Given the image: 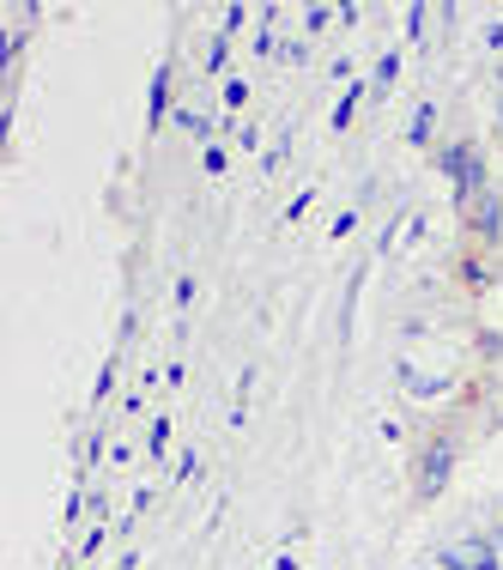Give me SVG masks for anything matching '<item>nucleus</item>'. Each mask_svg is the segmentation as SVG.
Wrapping results in <instances>:
<instances>
[{
	"label": "nucleus",
	"instance_id": "9b49d317",
	"mask_svg": "<svg viewBox=\"0 0 503 570\" xmlns=\"http://www.w3.org/2000/svg\"><path fill=\"white\" fill-rule=\"evenodd\" d=\"M358 98H364V86H352L346 98L334 104V128H352V116H358Z\"/></svg>",
	"mask_w": 503,
	"mask_h": 570
},
{
	"label": "nucleus",
	"instance_id": "4be33fe9",
	"mask_svg": "<svg viewBox=\"0 0 503 570\" xmlns=\"http://www.w3.org/2000/svg\"><path fill=\"white\" fill-rule=\"evenodd\" d=\"M497 134H503V79H497Z\"/></svg>",
	"mask_w": 503,
	"mask_h": 570
},
{
	"label": "nucleus",
	"instance_id": "f3484780",
	"mask_svg": "<svg viewBox=\"0 0 503 570\" xmlns=\"http://www.w3.org/2000/svg\"><path fill=\"white\" fill-rule=\"evenodd\" d=\"M243 19H249L243 7H225V24H219V37H237V31H243Z\"/></svg>",
	"mask_w": 503,
	"mask_h": 570
},
{
	"label": "nucleus",
	"instance_id": "412c9836",
	"mask_svg": "<svg viewBox=\"0 0 503 570\" xmlns=\"http://www.w3.org/2000/svg\"><path fill=\"white\" fill-rule=\"evenodd\" d=\"M116 570H140V552H121V559H116Z\"/></svg>",
	"mask_w": 503,
	"mask_h": 570
},
{
	"label": "nucleus",
	"instance_id": "1a4fd4ad",
	"mask_svg": "<svg viewBox=\"0 0 503 570\" xmlns=\"http://www.w3.org/2000/svg\"><path fill=\"white\" fill-rule=\"evenodd\" d=\"M328 19H339V7H304V37H316V31H328Z\"/></svg>",
	"mask_w": 503,
	"mask_h": 570
},
{
	"label": "nucleus",
	"instance_id": "6e6552de",
	"mask_svg": "<svg viewBox=\"0 0 503 570\" xmlns=\"http://www.w3.org/2000/svg\"><path fill=\"white\" fill-rule=\"evenodd\" d=\"M176 128L188 134V140H200V146H213V121L195 110V104H183V110H176Z\"/></svg>",
	"mask_w": 503,
	"mask_h": 570
},
{
	"label": "nucleus",
	"instance_id": "4468645a",
	"mask_svg": "<svg viewBox=\"0 0 503 570\" xmlns=\"http://www.w3.org/2000/svg\"><path fill=\"white\" fill-rule=\"evenodd\" d=\"M304 56H309L304 37H285V43H279V61H285V67H304Z\"/></svg>",
	"mask_w": 503,
	"mask_h": 570
},
{
	"label": "nucleus",
	"instance_id": "2eb2a0df",
	"mask_svg": "<svg viewBox=\"0 0 503 570\" xmlns=\"http://www.w3.org/2000/svg\"><path fill=\"white\" fill-rule=\"evenodd\" d=\"M425 19H431V7H406V37H425L431 31Z\"/></svg>",
	"mask_w": 503,
	"mask_h": 570
},
{
	"label": "nucleus",
	"instance_id": "f257e3e1",
	"mask_svg": "<svg viewBox=\"0 0 503 570\" xmlns=\"http://www.w3.org/2000/svg\"><path fill=\"white\" fill-rule=\"evenodd\" d=\"M443 176H448V188H455V207H467L480 188H492V176H485V158H480V146H467V140H455V146H443Z\"/></svg>",
	"mask_w": 503,
	"mask_h": 570
},
{
	"label": "nucleus",
	"instance_id": "ddd939ff",
	"mask_svg": "<svg viewBox=\"0 0 503 570\" xmlns=\"http://www.w3.org/2000/svg\"><path fill=\"white\" fill-rule=\"evenodd\" d=\"M230 140L255 153V146H262V121H230Z\"/></svg>",
	"mask_w": 503,
	"mask_h": 570
},
{
	"label": "nucleus",
	"instance_id": "aec40b11",
	"mask_svg": "<svg viewBox=\"0 0 503 570\" xmlns=\"http://www.w3.org/2000/svg\"><path fill=\"white\" fill-rule=\"evenodd\" d=\"M485 49H503V19L485 24Z\"/></svg>",
	"mask_w": 503,
	"mask_h": 570
},
{
	"label": "nucleus",
	"instance_id": "0eeeda50",
	"mask_svg": "<svg viewBox=\"0 0 503 570\" xmlns=\"http://www.w3.org/2000/svg\"><path fill=\"white\" fill-rule=\"evenodd\" d=\"M406 140H413V146H431V140H437V104H418L413 121H406Z\"/></svg>",
	"mask_w": 503,
	"mask_h": 570
},
{
	"label": "nucleus",
	"instance_id": "39448f33",
	"mask_svg": "<svg viewBox=\"0 0 503 570\" xmlns=\"http://www.w3.org/2000/svg\"><path fill=\"white\" fill-rule=\"evenodd\" d=\"M394 383H401L406 389V395H448V389H455V376H431V371H418V364L413 358H401V364H394Z\"/></svg>",
	"mask_w": 503,
	"mask_h": 570
},
{
	"label": "nucleus",
	"instance_id": "9d476101",
	"mask_svg": "<svg viewBox=\"0 0 503 570\" xmlns=\"http://www.w3.org/2000/svg\"><path fill=\"white\" fill-rule=\"evenodd\" d=\"M394 79H401V56H394V49H388V56L376 61V86H371V91H376V98H383V91L394 86Z\"/></svg>",
	"mask_w": 503,
	"mask_h": 570
},
{
	"label": "nucleus",
	"instance_id": "423d86ee",
	"mask_svg": "<svg viewBox=\"0 0 503 570\" xmlns=\"http://www.w3.org/2000/svg\"><path fill=\"white\" fill-rule=\"evenodd\" d=\"M170 79H176V73H170V61H165V67L152 73V91H146V121H152V134L165 128V121H176V116H170Z\"/></svg>",
	"mask_w": 503,
	"mask_h": 570
},
{
	"label": "nucleus",
	"instance_id": "a211bd4d",
	"mask_svg": "<svg viewBox=\"0 0 503 570\" xmlns=\"http://www.w3.org/2000/svg\"><path fill=\"white\" fill-rule=\"evenodd\" d=\"M200 165H207V176H225V146L213 140V146H207V158H200Z\"/></svg>",
	"mask_w": 503,
	"mask_h": 570
},
{
	"label": "nucleus",
	"instance_id": "f8f14e48",
	"mask_svg": "<svg viewBox=\"0 0 503 570\" xmlns=\"http://www.w3.org/2000/svg\"><path fill=\"white\" fill-rule=\"evenodd\" d=\"M165 450H170V419H158V425H152V438H146V455H152V461H165Z\"/></svg>",
	"mask_w": 503,
	"mask_h": 570
},
{
	"label": "nucleus",
	"instance_id": "dca6fc26",
	"mask_svg": "<svg viewBox=\"0 0 503 570\" xmlns=\"http://www.w3.org/2000/svg\"><path fill=\"white\" fill-rule=\"evenodd\" d=\"M110 389H116V358L98 371V389H91V401H110Z\"/></svg>",
	"mask_w": 503,
	"mask_h": 570
},
{
	"label": "nucleus",
	"instance_id": "7ed1b4c3",
	"mask_svg": "<svg viewBox=\"0 0 503 570\" xmlns=\"http://www.w3.org/2000/svg\"><path fill=\"white\" fill-rule=\"evenodd\" d=\"M461 219H467V230H473L480 243H503V195H497V183L480 188V195L461 207Z\"/></svg>",
	"mask_w": 503,
	"mask_h": 570
},
{
	"label": "nucleus",
	"instance_id": "6ab92c4d",
	"mask_svg": "<svg viewBox=\"0 0 503 570\" xmlns=\"http://www.w3.org/2000/svg\"><path fill=\"white\" fill-rule=\"evenodd\" d=\"M243 98H249V86H243V79H225V104H230V110H243Z\"/></svg>",
	"mask_w": 503,
	"mask_h": 570
},
{
	"label": "nucleus",
	"instance_id": "f03ea898",
	"mask_svg": "<svg viewBox=\"0 0 503 570\" xmlns=\"http://www.w3.org/2000/svg\"><path fill=\"white\" fill-rule=\"evenodd\" d=\"M437 570H503V552L485 534H461V540H448V547H443Z\"/></svg>",
	"mask_w": 503,
	"mask_h": 570
},
{
	"label": "nucleus",
	"instance_id": "20e7f679",
	"mask_svg": "<svg viewBox=\"0 0 503 570\" xmlns=\"http://www.w3.org/2000/svg\"><path fill=\"white\" fill-rule=\"evenodd\" d=\"M448 473H455V443H448V438H431L425 455H418V498H443Z\"/></svg>",
	"mask_w": 503,
	"mask_h": 570
}]
</instances>
